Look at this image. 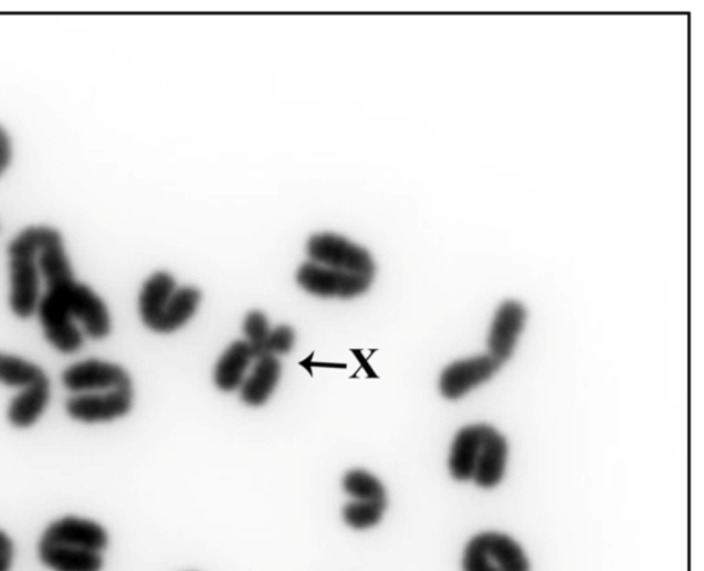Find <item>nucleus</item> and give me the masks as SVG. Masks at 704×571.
Segmentation results:
<instances>
[{
	"label": "nucleus",
	"mask_w": 704,
	"mask_h": 571,
	"mask_svg": "<svg viewBox=\"0 0 704 571\" xmlns=\"http://www.w3.org/2000/svg\"><path fill=\"white\" fill-rule=\"evenodd\" d=\"M48 381L41 367L17 356L0 353V383L27 390Z\"/></svg>",
	"instance_id": "17"
},
{
	"label": "nucleus",
	"mask_w": 704,
	"mask_h": 571,
	"mask_svg": "<svg viewBox=\"0 0 704 571\" xmlns=\"http://www.w3.org/2000/svg\"><path fill=\"white\" fill-rule=\"evenodd\" d=\"M38 263L42 282L46 286L36 309L44 337L59 352L76 353L84 343L83 334L72 315V303L78 282L73 276L64 240L57 230L43 228Z\"/></svg>",
	"instance_id": "1"
},
{
	"label": "nucleus",
	"mask_w": 704,
	"mask_h": 571,
	"mask_svg": "<svg viewBox=\"0 0 704 571\" xmlns=\"http://www.w3.org/2000/svg\"><path fill=\"white\" fill-rule=\"evenodd\" d=\"M281 370L283 367L279 358L267 356V358L258 359L240 388L242 401L251 406L266 404L279 387Z\"/></svg>",
	"instance_id": "13"
},
{
	"label": "nucleus",
	"mask_w": 704,
	"mask_h": 571,
	"mask_svg": "<svg viewBox=\"0 0 704 571\" xmlns=\"http://www.w3.org/2000/svg\"><path fill=\"white\" fill-rule=\"evenodd\" d=\"M11 161V140L3 127H0V175L8 169Z\"/></svg>",
	"instance_id": "23"
},
{
	"label": "nucleus",
	"mask_w": 704,
	"mask_h": 571,
	"mask_svg": "<svg viewBox=\"0 0 704 571\" xmlns=\"http://www.w3.org/2000/svg\"><path fill=\"white\" fill-rule=\"evenodd\" d=\"M39 557L54 571H101L104 567V559L99 552L52 542L41 541Z\"/></svg>",
	"instance_id": "14"
},
{
	"label": "nucleus",
	"mask_w": 704,
	"mask_h": 571,
	"mask_svg": "<svg viewBox=\"0 0 704 571\" xmlns=\"http://www.w3.org/2000/svg\"><path fill=\"white\" fill-rule=\"evenodd\" d=\"M386 510L387 503L354 500L343 510V518L350 528L366 530L379 525Z\"/></svg>",
	"instance_id": "19"
},
{
	"label": "nucleus",
	"mask_w": 704,
	"mask_h": 571,
	"mask_svg": "<svg viewBox=\"0 0 704 571\" xmlns=\"http://www.w3.org/2000/svg\"><path fill=\"white\" fill-rule=\"evenodd\" d=\"M306 254L308 262L376 278L377 264L374 254L345 235L332 231L312 234L306 242Z\"/></svg>",
	"instance_id": "5"
},
{
	"label": "nucleus",
	"mask_w": 704,
	"mask_h": 571,
	"mask_svg": "<svg viewBox=\"0 0 704 571\" xmlns=\"http://www.w3.org/2000/svg\"><path fill=\"white\" fill-rule=\"evenodd\" d=\"M526 320L527 310L522 303L509 299L500 305L487 338L490 358L501 366L512 358Z\"/></svg>",
	"instance_id": "10"
},
{
	"label": "nucleus",
	"mask_w": 704,
	"mask_h": 571,
	"mask_svg": "<svg viewBox=\"0 0 704 571\" xmlns=\"http://www.w3.org/2000/svg\"><path fill=\"white\" fill-rule=\"evenodd\" d=\"M508 462L504 435L488 425L460 430L450 452V473L455 479L481 488H494L503 480Z\"/></svg>",
	"instance_id": "2"
},
{
	"label": "nucleus",
	"mask_w": 704,
	"mask_h": 571,
	"mask_svg": "<svg viewBox=\"0 0 704 571\" xmlns=\"http://www.w3.org/2000/svg\"><path fill=\"white\" fill-rule=\"evenodd\" d=\"M464 571H529L525 551L514 539L495 531L473 537L463 558Z\"/></svg>",
	"instance_id": "6"
},
{
	"label": "nucleus",
	"mask_w": 704,
	"mask_h": 571,
	"mask_svg": "<svg viewBox=\"0 0 704 571\" xmlns=\"http://www.w3.org/2000/svg\"><path fill=\"white\" fill-rule=\"evenodd\" d=\"M202 293L195 286H178L167 271H157L140 290V319L151 331L170 334L188 325L200 308Z\"/></svg>",
	"instance_id": "3"
},
{
	"label": "nucleus",
	"mask_w": 704,
	"mask_h": 571,
	"mask_svg": "<svg viewBox=\"0 0 704 571\" xmlns=\"http://www.w3.org/2000/svg\"><path fill=\"white\" fill-rule=\"evenodd\" d=\"M133 400V388L105 393L75 394L66 401V412L72 420L88 425L112 422L132 411Z\"/></svg>",
	"instance_id": "9"
},
{
	"label": "nucleus",
	"mask_w": 704,
	"mask_h": 571,
	"mask_svg": "<svg viewBox=\"0 0 704 571\" xmlns=\"http://www.w3.org/2000/svg\"><path fill=\"white\" fill-rule=\"evenodd\" d=\"M501 364L488 355L454 361L441 377V393L449 400H459L497 374Z\"/></svg>",
	"instance_id": "11"
},
{
	"label": "nucleus",
	"mask_w": 704,
	"mask_h": 571,
	"mask_svg": "<svg viewBox=\"0 0 704 571\" xmlns=\"http://www.w3.org/2000/svg\"><path fill=\"white\" fill-rule=\"evenodd\" d=\"M50 401V381L22 390L11 400L8 417L11 425L27 429L35 425L48 409Z\"/></svg>",
	"instance_id": "16"
},
{
	"label": "nucleus",
	"mask_w": 704,
	"mask_h": 571,
	"mask_svg": "<svg viewBox=\"0 0 704 571\" xmlns=\"http://www.w3.org/2000/svg\"><path fill=\"white\" fill-rule=\"evenodd\" d=\"M14 546L10 537L0 530V571H10L13 563Z\"/></svg>",
	"instance_id": "22"
},
{
	"label": "nucleus",
	"mask_w": 704,
	"mask_h": 571,
	"mask_svg": "<svg viewBox=\"0 0 704 571\" xmlns=\"http://www.w3.org/2000/svg\"><path fill=\"white\" fill-rule=\"evenodd\" d=\"M41 541L84 548V550L101 553L108 547L109 537L103 526L97 522L66 517L50 525L44 530Z\"/></svg>",
	"instance_id": "12"
},
{
	"label": "nucleus",
	"mask_w": 704,
	"mask_h": 571,
	"mask_svg": "<svg viewBox=\"0 0 704 571\" xmlns=\"http://www.w3.org/2000/svg\"><path fill=\"white\" fill-rule=\"evenodd\" d=\"M343 488L357 501L387 503L385 485L374 474L365 470L348 472L343 479Z\"/></svg>",
	"instance_id": "18"
},
{
	"label": "nucleus",
	"mask_w": 704,
	"mask_h": 571,
	"mask_svg": "<svg viewBox=\"0 0 704 571\" xmlns=\"http://www.w3.org/2000/svg\"><path fill=\"white\" fill-rule=\"evenodd\" d=\"M255 360L250 343L245 339L230 345L216 367L213 378H216L218 389L222 392L240 390Z\"/></svg>",
	"instance_id": "15"
},
{
	"label": "nucleus",
	"mask_w": 704,
	"mask_h": 571,
	"mask_svg": "<svg viewBox=\"0 0 704 571\" xmlns=\"http://www.w3.org/2000/svg\"><path fill=\"white\" fill-rule=\"evenodd\" d=\"M62 383L75 394L105 393L133 388L132 377L122 366L109 361L90 359L67 367Z\"/></svg>",
	"instance_id": "8"
},
{
	"label": "nucleus",
	"mask_w": 704,
	"mask_h": 571,
	"mask_svg": "<svg viewBox=\"0 0 704 571\" xmlns=\"http://www.w3.org/2000/svg\"><path fill=\"white\" fill-rule=\"evenodd\" d=\"M296 341L295 330L291 326L274 327L266 348V356L279 358V356L288 355L294 348Z\"/></svg>",
	"instance_id": "21"
},
{
	"label": "nucleus",
	"mask_w": 704,
	"mask_h": 571,
	"mask_svg": "<svg viewBox=\"0 0 704 571\" xmlns=\"http://www.w3.org/2000/svg\"><path fill=\"white\" fill-rule=\"evenodd\" d=\"M273 327L270 326L267 316L261 310H252L245 316L244 334L245 341L250 343L255 359L267 358L266 348Z\"/></svg>",
	"instance_id": "20"
},
{
	"label": "nucleus",
	"mask_w": 704,
	"mask_h": 571,
	"mask_svg": "<svg viewBox=\"0 0 704 571\" xmlns=\"http://www.w3.org/2000/svg\"><path fill=\"white\" fill-rule=\"evenodd\" d=\"M42 234L43 228H30L21 231L9 245L10 308L21 319L35 315L41 299L38 253Z\"/></svg>",
	"instance_id": "4"
},
{
	"label": "nucleus",
	"mask_w": 704,
	"mask_h": 571,
	"mask_svg": "<svg viewBox=\"0 0 704 571\" xmlns=\"http://www.w3.org/2000/svg\"><path fill=\"white\" fill-rule=\"evenodd\" d=\"M375 279L346 273L313 262H304L296 271V284L304 292L319 298L353 299L370 290Z\"/></svg>",
	"instance_id": "7"
}]
</instances>
